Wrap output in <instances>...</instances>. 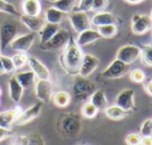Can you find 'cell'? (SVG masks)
Segmentation results:
<instances>
[{
	"instance_id": "cell-25",
	"label": "cell",
	"mask_w": 152,
	"mask_h": 145,
	"mask_svg": "<svg viewBox=\"0 0 152 145\" xmlns=\"http://www.w3.org/2000/svg\"><path fill=\"white\" fill-rule=\"evenodd\" d=\"M105 113L106 117L110 118L112 120H121L123 118H125L129 114L128 111H125L122 107H118V105H112V107H105Z\"/></svg>"
},
{
	"instance_id": "cell-3",
	"label": "cell",
	"mask_w": 152,
	"mask_h": 145,
	"mask_svg": "<svg viewBox=\"0 0 152 145\" xmlns=\"http://www.w3.org/2000/svg\"><path fill=\"white\" fill-rule=\"evenodd\" d=\"M96 91V87L87 77L78 75L72 85V97L76 102H83ZM71 97V98H72Z\"/></svg>"
},
{
	"instance_id": "cell-11",
	"label": "cell",
	"mask_w": 152,
	"mask_h": 145,
	"mask_svg": "<svg viewBox=\"0 0 152 145\" xmlns=\"http://www.w3.org/2000/svg\"><path fill=\"white\" fill-rule=\"evenodd\" d=\"M116 105L122 107L125 111H132L135 110L134 105V90L132 89H124L121 91L116 98Z\"/></svg>"
},
{
	"instance_id": "cell-41",
	"label": "cell",
	"mask_w": 152,
	"mask_h": 145,
	"mask_svg": "<svg viewBox=\"0 0 152 145\" xmlns=\"http://www.w3.org/2000/svg\"><path fill=\"white\" fill-rule=\"evenodd\" d=\"M12 134H13V132H12L11 128H5L0 126V141H2L4 139L9 138V137H11Z\"/></svg>"
},
{
	"instance_id": "cell-33",
	"label": "cell",
	"mask_w": 152,
	"mask_h": 145,
	"mask_svg": "<svg viewBox=\"0 0 152 145\" xmlns=\"http://www.w3.org/2000/svg\"><path fill=\"white\" fill-rule=\"evenodd\" d=\"M16 69H21L28 63V55L25 52H18L12 57Z\"/></svg>"
},
{
	"instance_id": "cell-35",
	"label": "cell",
	"mask_w": 152,
	"mask_h": 145,
	"mask_svg": "<svg viewBox=\"0 0 152 145\" xmlns=\"http://www.w3.org/2000/svg\"><path fill=\"white\" fill-rule=\"evenodd\" d=\"M129 77L130 79L132 80L133 82L135 84H141L145 80L146 78V75H145V72L141 69H133L130 71L129 73Z\"/></svg>"
},
{
	"instance_id": "cell-24",
	"label": "cell",
	"mask_w": 152,
	"mask_h": 145,
	"mask_svg": "<svg viewBox=\"0 0 152 145\" xmlns=\"http://www.w3.org/2000/svg\"><path fill=\"white\" fill-rule=\"evenodd\" d=\"M16 78L21 84L23 89H29L36 84V74L32 71H23L18 72L16 74Z\"/></svg>"
},
{
	"instance_id": "cell-14",
	"label": "cell",
	"mask_w": 152,
	"mask_h": 145,
	"mask_svg": "<svg viewBox=\"0 0 152 145\" xmlns=\"http://www.w3.org/2000/svg\"><path fill=\"white\" fill-rule=\"evenodd\" d=\"M98 65H99V60L93 54H83V59L81 62L80 69H79L78 75L83 76V77H88L90 74H92L96 69H97Z\"/></svg>"
},
{
	"instance_id": "cell-45",
	"label": "cell",
	"mask_w": 152,
	"mask_h": 145,
	"mask_svg": "<svg viewBox=\"0 0 152 145\" xmlns=\"http://www.w3.org/2000/svg\"><path fill=\"white\" fill-rule=\"evenodd\" d=\"M4 73H5L4 68H3L2 62H1V60H0V75H2V74H4Z\"/></svg>"
},
{
	"instance_id": "cell-19",
	"label": "cell",
	"mask_w": 152,
	"mask_h": 145,
	"mask_svg": "<svg viewBox=\"0 0 152 145\" xmlns=\"http://www.w3.org/2000/svg\"><path fill=\"white\" fill-rule=\"evenodd\" d=\"M21 112V107H16L14 110H9V111L0 113V126L5 128H11L15 124L16 119Z\"/></svg>"
},
{
	"instance_id": "cell-31",
	"label": "cell",
	"mask_w": 152,
	"mask_h": 145,
	"mask_svg": "<svg viewBox=\"0 0 152 145\" xmlns=\"http://www.w3.org/2000/svg\"><path fill=\"white\" fill-rule=\"evenodd\" d=\"M99 110L93 105V103L90 101V102H86L85 105L81 107V114L85 118L87 119H92V118H95L98 114Z\"/></svg>"
},
{
	"instance_id": "cell-22",
	"label": "cell",
	"mask_w": 152,
	"mask_h": 145,
	"mask_svg": "<svg viewBox=\"0 0 152 145\" xmlns=\"http://www.w3.org/2000/svg\"><path fill=\"white\" fill-rule=\"evenodd\" d=\"M22 12L27 16H40L42 12V5L40 0H23Z\"/></svg>"
},
{
	"instance_id": "cell-47",
	"label": "cell",
	"mask_w": 152,
	"mask_h": 145,
	"mask_svg": "<svg viewBox=\"0 0 152 145\" xmlns=\"http://www.w3.org/2000/svg\"><path fill=\"white\" fill-rule=\"evenodd\" d=\"M150 18L152 19V11H151V13H150Z\"/></svg>"
},
{
	"instance_id": "cell-21",
	"label": "cell",
	"mask_w": 152,
	"mask_h": 145,
	"mask_svg": "<svg viewBox=\"0 0 152 145\" xmlns=\"http://www.w3.org/2000/svg\"><path fill=\"white\" fill-rule=\"evenodd\" d=\"M23 87L18 82L16 76H12L9 80V92L12 100L14 102H19L22 98V95H23Z\"/></svg>"
},
{
	"instance_id": "cell-49",
	"label": "cell",
	"mask_w": 152,
	"mask_h": 145,
	"mask_svg": "<svg viewBox=\"0 0 152 145\" xmlns=\"http://www.w3.org/2000/svg\"><path fill=\"white\" fill-rule=\"evenodd\" d=\"M0 57H1V48H0Z\"/></svg>"
},
{
	"instance_id": "cell-40",
	"label": "cell",
	"mask_w": 152,
	"mask_h": 145,
	"mask_svg": "<svg viewBox=\"0 0 152 145\" xmlns=\"http://www.w3.org/2000/svg\"><path fill=\"white\" fill-rule=\"evenodd\" d=\"M142 138L139 134H129L125 139L127 145H141Z\"/></svg>"
},
{
	"instance_id": "cell-23",
	"label": "cell",
	"mask_w": 152,
	"mask_h": 145,
	"mask_svg": "<svg viewBox=\"0 0 152 145\" xmlns=\"http://www.w3.org/2000/svg\"><path fill=\"white\" fill-rule=\"evenodd\" d=\"M61 28L59 24H51V23H46L42 27V29L38 32L40 36V43L41 44H45L46 42H48L53 36L57 32V30Z\"/></svg>"
},
{
	"instance_id": "cell-44",
	"label": "cell",
	"mask_w": 152,
	"mask_h": 145,
	"mask_svg": "<svg viewBox=\"0 0 152 145\" xmlns=\"http://www.w3.org/2000/svg\"><path fill=\"white\" fill-rule=\"evenodd\" d=\"M125 1L130 3V4H139V3L143 2L144 0H125Z\"/></svg>"
},
{
	"instance_id": "cell-38",
	"label": "cell",
	"mask_w": 152,
	"mask_h": 145,
	"mask_svg": "<svg viewBox=\"0 0 152 145\" xmlns=\"http://www.w3.org/2000/svg\"><path fill=\"white\" fill-rule=\"evenodd\" d=\"M92 5H93V0H79L77 7L74 11H80L88 13V12L92 11Z\"/></svg>"
},
{
	"instance_id": "cell-20",
	"label": "cell",
	"mask_w": 152,
	"mask_h": 145,
	"mask_svg": "<svg viewBox=\"0 0 152 145\" xmlns=\"http://www.w3.org/2000/svg\"><path fill=\"white\" fill-rule=\"evenodd\" d=\"M68 14L61 12V10L56 9L54 7H50L45 12V21L46 23L51 24H61L64 21Z\"/></svg>"
},
{
	"instance_id": "cell-18",
	"label": "cell",
	"mask_w": 152,
	"mask_h": 145,
	"mask_svg": "<svg viewBox=\"0 0 152 145\" xmlns=\"http://www.w3.org/2000/svg\"><path fill=\"white\" fill-rule=\"evenodd\" d=\"M101 38V35L98 32V30L88 28V29L81 32L80 34H78V37L76 39V43L80 47H83L87 46L89 44H92L93 42H96V41H98Z\"/></svg>"
},
{
	"instance_id": "cell-42",
	"label": "cell",
	"mask_w": 152,
	"mask_h": 145,
	"mask_svg": "<svg viewBox=\"0 0 152 145\" xmlns=\"http://www.w3.org/2000/svg\"><path fill=\"white\" fill-rule=\"evenodd\" d=\"M141 145H152V137H143L141 141Z\"/></svg>"
},
{
	"instance_id": "cell-6",
	"label": "cell",
	"mask_w": 152,
	"mask_h": 145,
	"mask_svg": "<svg viewBox=\"0 0 152 145\" xmlns=\"http://www.w3.org/2000/svg\"><path fill=\"white\" fill-rule=\"evenodd\" d=\"M129 72V65L120 60L116 59L110 66L101 73V76L107 79H115L124 76Z\"/></svg>"
},
{
	"instance_id": "cell-7",
	"label": "cell",
	"mask_w": 152,
	"mask_h": 145,
	"mask_svg": "<svg viewBox=\"0 0 152 145\" xmlns=\"http://www.w3.org/2000/svg\"><path fill=\"white\" fill-rule=\"evenodd\" d=\"M69 21L71 26L77 34L88 29L91 26V21L88 17L87 13L80 11H73L69 13Z\"/></svg>"
},
{
	"instance_id": "cell-10",
	"label": "cell",
	"mask_w": 152,
	"mask_h": 145,
	"mask_svg": "<svg viewBox=\"0 0 152 145\" xmlns=\"http://www.w3.org/2000/svg\"><path fill=\"white\" fill-rule=\"evenodd\" d=\"M141 55V48L135 45H124V46L120 47L117 52L116 59L120 60V61L124 62V63L130 65L134 61H137V57Z\"/></svg>"
},
{
	"instance_id": "cell-9",
	"label": "cell",
	"mask_w": 152,
	"mask_h": 145,
	"mask_svg": "<svg viewBox=\"0 0 152 145\" xmlns=\"http://www.w3.org/2000/svg\"><path fill=\"white\" fill-rule=\"evenodd\" d=\"M37 32H29V34L22 35V36L16 37L12 43L10 44L11 48L18 52H26L29 50V48L32 46L34 40H36Z\"/></svg>"
},
{
	"instance_id": "cell-5",
	"label": "cell",
	"mask_w": 152,
	"mask_h": 145,
	"mask_svg": "<svg viewBox=\"0 0 152 145\" xmlns=\"http://www.w3.org/2000/svg\"><path fill=\"white\" fill-rule=\"evenodd\" d=\"M71 35L66 28H59L57 32L45 44H40L41 48L44 50H59V49H64L65 46L68 44Z\"/></svg>"
},
{
	"instance_id": "cell-30",
	"label": "cell",
	"mask_w": 152,
	"mask_h": 145,
	"mask_svg": "<svg viewBox=\"0 0 152 145\" xmlns=\"http://www.w3.org/2000/svg\"><path fill=\"white\" fill-rule=\"evenodd\" d=\"M141 61L147 67H152V43L145 45L141 49Z\"/></svg>"
},
{
	"instance_id": "cell-46",
	"label": "cell",
	"mask_w": 152,
	"mask_h": 145,
	"mask_svg": "<svg viewBox=\"0 0 152 145\" xmlns=\"http://www.w3.org/2000/svg\"><path fill=\"white\" fill-rule=\"evenodd\" d=\"M49 1H51V2H55V1H57V0H49Z\"/></svg>"
},
{
	"instance_id": "cell-16",
	"label": "cell",
	"mask_w": 152,
	"mask_h": 145,
	"mask_svg": "<svg viewBox=\"0 0 152 145\" xmlns=\"http://www.w3.org/2000/svg\"><path fill=\"white\" fill-rule=\"evenodd\" d=\"M28 65H29L31 71L36 74V76L39 79L50 80V72H49L48 68L41 61H39L38 59L34 57H28Z\"/></svg>"
},
{
	"instance_id": "cell-12",
	"label": "cell",
	"mask_w": 152,
	"mask_h": 145,
	"mask_svg": "<svg viewBox=\"0 0 152 145\" xmlns=\"http://www.w3.org/2000/svg\"><path fill=\"white\" fill-rule=\"evenodd\" d=\"M42 107H43V102L40 101V102L34 105L32 107H28L25 111L21 112L20 115L18 116V118L16 119L15 125H24V124L28 123V122L36 119V118L40 115Z\"/></svg>"
},
{
	"instance_id": "cell-34",
	"label": "cell",
	"mask_w": 152,
	"mask_h": 145,
	"mask_svg": "<svg viewBox=\"0 0 152 145\" xmlns=\"http://www.w3.org/2000/svg\"><path fill=\"white\" fill-rule=\"evenodd\" d=\"M0 60H1V62H2V65H3V68H4L5 73L13 74L14 72L16 71V67H15V65H14L12 57H5V55H1V57H0Z\"/></svg>"
},
{
	"instance_id": "cell-43",
	"label": "cell",
	"mask_w": 152,
	"mask_h": 145,
	"mask_svg": "<svg viewBox=\"0 0 152 145\" xmlns=\"http://www.w3.org/2000/svg\"><path fill=\"white\" fill-rule=\"evenodd\" d=\"M145 90L150 96H152V80H149V82L145 85Z\"/></svg>"
},
{
	"instance_id": "cell-39",
	"label": "cell",
	"mask_w": 152,
	"mask_h": 145,
	"mask_svg": "<svg viewBox=\"0 0 152 145\" xmlns=\"http://www.w3.org/2000/svg\"><path fill=\"white\" fill-rule=\"evenodd\" d=\"M141 135L143 137L152 136V119H147L143 122L141 127Z\"/></svg>"
},
{
	"instance_id": "cell-26",
	"label": "cell",
	"mask_w": 152,
	"mask_h": 145,
	"mask_svg": "<svg viewBox=\"0 0 152 145\" xmlns=\"http://www.w3.org/2000/svg\"><path fill=\"white\" fill-rule=\"evenodd\" d=\"M90 101L97 107L98 110H103L107 105V99H106L105 93L102 90H96L90 97Z\"/></svg>"
},
{
	"instance_id": "cell-36",
	"label": "cell",
	"mask_w": 152,
	"mask_h": 145,
	"mask_svg": "<svg viewBox=\"0 0 152 145\" xmlns=\"http://www.w3.org/2000/svg\"><path fill=\"white\" fill-rule=\"evenodd\" d=\"M108 7V0H93V5H92V11L95 13L104 12L106 7Z\"/></svg>"
},
{
	"instance_id": "cell-17",
	"label": "cell",
	"mask_w": 152,
	"mask_h": 145,
	"mask_svg": "<svg viewBox=\"0 0 152 145\" xmlns=\"http://www.w3.org/2000/svg\"><path fill=\"white\" fill-rule=\"evenodd\" d=\"M121 20L117 18L112 13H107V12H100V13H96L95 16L92 18L91 23L94 26H101V25H107V24H118L121 23Z\"/></svg>"
},
{
	"instance_id": "cell-48",
	"label": "cell",
	"mask_w": 152,
	"mask_h": 145,
	"mask_svg": "<svg viewBox=\"0 0 152 145\" xmlns=\"http://www.w3.org/2000/svg\"><path fill=\"white\" fill-rule=\"evenodd\" d=\"M1 93H2V91H1V88H0V95H1Z\"/></svg>"
},
{
	"instance_id": "cell-1",
	"label": "cell",
	"mask_w": 152,
	"mask_h": 145,
	"mask_svg": "<svg viewBox=\"0 0 152 145\" xmlns=\"http://www.w3.org/2000/svg\"><path fill=\"white\" fill-rule=\"evenodd\" d=\"M83 59V53L81 47L71 37L59 57L61 68L70 75H78Z\"/></svg>"
},
{
	"instance_id": "cell-2",
	"label": "cell",
	"mask_w": 152,
	"mask_h": 145,
	"mask_svg": "<svg viewBox=\"0 0 152 145\" xmlns=\"http://www.w3.org/2000/svg\"><path fill=\"white\" fill-rule=\"evenodd\" d=\"M81 128V119L75 113H67L59 116L58 130L67 138H75Z\"/></svg>"
},
{
	"instance_id": "cell-32",
	"label": "cell",
	"mask_w": 152,
	"mask_h": 145,
	"mask_svg": "<svg viewBox=\"0 0 152 145\" xmlns=\"http://www.w3.org/2000/svg\"><path fill=\"white\" fill-rule=\"evenodd\" d=\"M0 12L1 13L9 14L11 16H16V17H20L21 16V14L16 9L15 5L7 2L5 0H0Z\"/></svg>"
},
{
	"instance_id": "cell-13",
	"label": "cell",
	"mask_w": 152,
	"mask_h": 145,
	"mask_svg": "<svg viewBox=\"0 0 152 145\" xmlns=\"http://www.w3.org/2000/svg\"><path fill=\"white\" fill-rule=\"evenodd\" d=\"M36 96L40 101L48 103L52 96V85L50 80L39 79L36 82Z\"/></svg>"
},
{
	"instance_id": "cell-27",
	"label": "cell",
	"mask_w": 152,
	"mask_h": 145,
	"mask_svg": "<svg viewBox=\"0 0 152 145\" xmlns=\"http://www.w3.org/2000/svg\"><path fill=\"white\" fill-rule=\"evenodd\" d=\"M71 101V95L65 91H59L53 95V102L56 107H65Z\"/></svg>"
},
{
	"instance_id": "cell-4",
	"label": "cell",
	"mask_w": 152,
	"mask_h": 145,
	"mask_svg": "<svg viewBox=\"0 0 152 145\" xmlns=\"http://www.w3.org/2000/svg\"><path fill=\"white\" fill-rule=\"evenodd\" d=\"M18 32V25L15 21H4L0 25V48L4 51L12 41L16 38Z\"/></svg>"
},
{
	"instance_id": "cell-37",
	"label": "cell",
	"mask_w": 152,
	"mask_h": 145,
	"mask_svg": "<svg viewBox=\"0 0 152 145\" xmlns=\"http://www.w3.org/2000/svg\"><path fill=\"white\" fill-rule=\"evenodd\" d=\"M27 145H45V141L39 134H30L27 136Z\"/></svg>"
},
{
	"instance_id": "cell-29",
	"label": "cell",
	"mask_w": 152,
	"mask_h": 145,
	"mask_svg": "<svg viewBox=\"0 0 152 145\" xmlns=\"http://www.w3.org/2000/svg\"><path fill=\"white\" fill-rule=\"evenodd\" d=\"M75 2L76 0H57V1L53 2V7L61 10L64 13L69 14L74 10Z\"/></svg>"
},
{
	"instance_id": "cell-15",
	"label": "cell",
	"mask_w": 152,
	"mask_h": 145,
	"mask_svg": "<svg viewBox=\"0 0 152 145\" xmlns=\"http://www.w3.org/2000/svg\"><path fill=\"white\" fill-rule=\"evenodd\" d=\"M22 24L26 26L30 32H39L42 29L43 26L46 24L45 18L41 16H27V15H21L20 16Z\"/></svg>"
},
{
	"instance_id": "cell-28",
	"label": "cell",
	"mask_w": 152,
	"mask_h": 145,
	"mask_svg": "<svg viewBox=\"0 0 152 145\" xmlns=\"http://www.w3.org/2000/svg\"><path fill=\"white\" fill-rule=\"evenodd\" d=\"M98 32L101 35L102 38L110 39L114 38L118 32V26L116 24H107V25L98 26Z\"/></svg>"
},
{
	"instance_id": "cell-8",
	"label": "cell",
	"mask_w": 152,
	"mask_h": 145,
	"mask_svg": "<svg viewBox=\"0 0 152 145\" xmlns=\"http://www.w3.org/2000/svg\"><path fill=\"white\" fill-rule=\"evenodd\" d=\"M152 29V19L148 15H134L131 20V30L134 35L142 36Z\"/></svg>"
}]
</instances>
